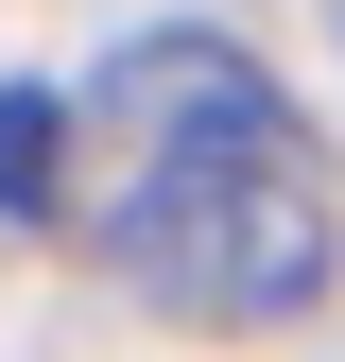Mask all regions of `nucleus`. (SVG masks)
Returning <instances> with one entry per match:
<instances>
[{
    "mask_svg": "<svg viewBox=\"0 0 345 362\" xmlns=\"http://www.w3.org/2000/svg\"><path fill=\"white\" fill-rule=\"evenodd\" d=\"M86 139H104V259L156 310L207 328H276L328 293V173L293 139V104L259 86L225 35H139L86 86Z\"/></svg>",
    "mask_w": 345,
    "mask_h": 362,
    "instance_id": "1",
    "label": "nucleus"
},
{
    "mask_svg": "<svg viewBox=\"0 0 345 362\" xmlns=\"http://www.w3.org/2000/svg\"><path fill=\"white\" fill-rule=\"evenodd\" d=\"M0 207H69V104H52V86H0Z\"/></svg>",
    "mask_w": 345,
    "mask_h": 362,
    "instance_id": "2",
    "label": "nucleus"
}]
</instances>
